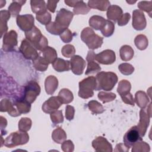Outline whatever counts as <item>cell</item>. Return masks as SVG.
I'll list each match as a JSON object with an SVG mask.
<instances>
[{"label":"cell","mask_w":152,"mask_h":152,"mask_svg":"<svg viewBox=\"0 0 152 152\" xmlns=\"http://www.w3.org/2000/svg\"><path fill=\"white\" fill-rule=\"evenodd\" d=\"M74 14L71 11L61 8L58 11L55 21H50L46 26V30L52 34L60 35L69 26Z\"/></svg>","instance_id":"cell-1"},{"label":"cell","mask_w":152,"mask_h":152,"mask_svg":"<svg viewBox=\"0 0 152 152\" xmlns=\"http://www.w3.org/2000/svg\"><path fill=\"white\" fill-rule=\"evenodd\" d=\"M96 87L95 90H103L106 91L112 90L118 82V77L113 72L101 71L96 77Z\"/></svg>","instance_id":"cell-2"},{"label":"cell","mask_w":152,"mask_h":152,"mask_svg":"<svg viewBox=\"0 0 152 152\" xmlns=\"http://www.w3.org/2000/svg\"><path fill=\"white\" fill-rule=\"evenodd\" d=\"M25 36L38 50L43 51L48 46V41L45 36L42 35L40 30L36 26H34L30 30L25 32Z\"/></svg>","instance_id":"cell-3"},{"label":"cell","mask_w":152,"mask_h":152,"mask_svg":"<svg viewBox=\"0 0 152 152\" xmlns=\"http://www.w3.org/2000/svg\"><path fill=\"white\" fill-rule=\"evenodd\" d=\"M81 39L90 49H96L100 48L103 42V38L95 34L93 28H84L81 33Z\"/></svg>","instance_id":"cell-4"},{"label":"cell","mask_w":152,"mask_h":152,"mask_svg":"<svg viewBox=\"0 0 152 152\" xmlns=\"http://www.w3.org/2000/svg\"><path fill=\"white\" fill-rule=\"evenodd\" d=\"M96 87V77L89 76L83 79L79 83L78 96L81 98L87 99L94 95V90Z\"/></svg>","instance_id":"cell-5"},{"label":"cell","mask_w":152,"mask_h":152,"mask_svg":"<svg viewBox=\"0 0 152 152\" xmlns=\"http://www.w3.org/2000/svg\"><path fill=\"white\" fill-rule=\"evenodd\" d=\"M29 140V135L27 132L21 131L12 132L4 141V144L8 148H13L17 145L26 144Z\"/></svg>","instance_id":"cell-6"},{"label":"cell","mask_w":152,"mask_h":152,"mask_svg":"<svg viewBox=\"0 0 152 152\" xmlns=\"http://www.w3.org/2000/svg\"><path fill=\"white\" fill-rule=\"evenodd\" d=\"M151 103L150 102L147 107L141 109L140 112V121L137 126L141 137H144L146 133L147 128L150 124L151 117Z\"/></svg>","instance_id":"cell-7"},{"label":"cell","mask_w":152,"mask_h":152,"mask_svg":"<svg viewBox=\"0 0 152 152\" xmlns=\"http://www.w3.org/2000/svg\"><path fill=\"white\" fill-rule=\"evenodd\" d=\"M40 93V87L39 84L36 81L31 80L24 87L23 99L31 104L34 102Z\"/></svg>","instance_id":"cell-8"},{"label":"cell","mask_w":152,"mask_h":152,"mask_svg":"<svg viewBox=\"0 0 152 152\" xmlns=\"http://www.w3.org/2000/svg\"><path fill=\"white\" fill-rule=\"evenodd\" d=\"M19 50L24 57L27 59L33 61L39 55L37 49L26 39H24L21 42Z\"/></svg>","instance_id":"cell-9"},{"label":"cell","mask_w":152,"mask_h":152,"mask_svg":"<svg viewBox=\"0 0 152 152\" xmlns=\"http://www.w3.org/2000/svg\"><path fill=\"white\" fill-rule=\"evenodd\" d=\"M17 33L15 30H10L6 33L3 37L2 50L5 52L12 50L18 45Z\"/></svg>","instance_id":"cell-10"},{"label":"cell","mask_w":152,"mask_h":152,"mask_svg":"<svg viewBox=\"0 0 152 152\" xmlns=\"http://www.w3.org/2000/svg\"><path fill=\"white\" fill-rule=\"evenodd\" d=\"M16 22L19 28L25 32L30 30L34 26V18L31 14L19 15L17 17Z\"/></svg>","instance_id":"cell-11"},{"label":"cell","mask_w":152,"mask_h":152,"mask_svg":"<svg viewBox=\"0 0 152 152\" xmlns=\"http://www.w3.org/2000/svg\"><path fill=\"white\" fill-rule=\"evenodd\" d=\"M137 126H132L124 135V144L129 147H131L137 142L142 140Z\"/></svg>","instance_id":"cell-12"},{"label":"cell","mask_w":152,"mask_h":152,"mask_svg":"<svg viewBox=\"0 0 152 152\" xmlns=\"http://www.w3.org/2000/svg\"><path fill=\"white\" fill-rule=\"evenodd\" d=\"M95 60L103 65H110L115 62L116 55L114 51L110 49H106L95 55Z\"/></svg>","instance_id":"cell-13"},{"label":"cell","mask_w":152,"mask_h":152,"mask_svg":"<svg viewBox=\"0 0 152 152\" xmlns=\"http://www.w3.org/2000/svg\"><path fill=\"white\" fill-rule=\"evenodd\" d=\"M132 27L137 30H142L147 26V21L144 12L140 10L132 12Z\"/></svg>","instance_id":"cell-14"},{"label":"cell","mask_w":152,"mask_h":152,"mask_svg":"<svg viewBox=\"0 0 152 152\" xmlns=\"http://www.w3.org/2000/svg\"><path fill=\"white\" fill-rule=\"evenodd\" d=\"M69 61L71 69L72 72L77 75H81L86 65L85 60L79 55H74L71 58Z\"/></svg>","instance_id":"cell-15"},{"label":"cell","mask_w":152,"mask_h":152,"mask_svg":"<svg viewBox=\"0 0 152 152\" xmlns=\"http://www.w3.org/2000/svg\"><path fill=\"white\" fill-rule=\"evenodd\" d=\"M92 147L96 151L99 152H112V145L104 137H97L92 141Z\"/></svg>","instance_id":"cell-16"},{"label":"cell","mask_w":152,"mask_h":152,"mask_svg":"<svg viewBox=\"0 0 152 152\" xmlns=\"http://www.w3.org/2000/svg\"><path fill=\"white\" fill-rule=\"evenodd\" d=\"M96 53L93 50H89L87 55L86 60L87 61V68L85 74L89 75L99 72L101 70V67L98 63L95 62Z\"/></svg>","instance_id":"cell-17"},{"label":"cell","mask_w":152,"mask_h":152,"mask_svg":"<svg viewBox=\"0 0 152 152\" xmlns=\"http://www.w3.org/2000/svg\"><path fill=\"white\" fill-rule=\"evenodd\" d=\"M62 104V103L58 96H52L44 102L42 105V110L46 113H51L57 110Z\"/></svg>","instance_id":"cell-18"},{"label":"cell","mask_w":152,"mask_h":152,"mask_svg":"<svg viewBox=\"0 0 152 152\" xmlns=\"http://www.w3.org/2000/svg\"><path fill=\"white\" fill-rule=\"evenodd\" d=\"M14 106V104H12L9 99H3L0 103V110L2 112H7L12 117L20 116L21 114Z\"/></svg>","instance_id":"cell-19"},{"label":"cell","mask_w":152,"mask_h":152,"mask_svg":"<svg viewBox=\"0 0 152 152\" xmlns=\"http://www.w3.org/2000/svg\"><path fill=\"white\" fill-rule=\"evenodd\" d=\"M58 86V80L54 75H49L45 81V91L48 94H53Z\"/></svg>","instance_id":"cell-20"},{"label":"cell","mask_w":152,"mask_h":152,"mask_svg":"<svg viewBox=\"0 0 152 152\" xmlns=\"http://www.w3.org/2000/svg\"><path fill=\"white\" fill-rule=\"evenodd\" d=\"M122 8L116 5H110L107 10L106 15L109 20L117 21L122 15Z\"/></svg>","instance_id":"cell-21"},{"label":"cell","mask_w":152,"mask_h":152,"mask_svg":"<svg viewBox=\"0 0 152 152\" xmlns=\"http://www.w3.org/2000/svg\"><path fill=\"white\" fill-rule=\"evenodd\" d=\"M11 14L7 10H1L0 12V33L1 37L3 34L7 33L8 26L7 21L10 18Z\"/></svg>","instance_id":"cell-22"},{"label":"cell","mask_w":152,"mask_h":152,"mask_svg":"<svg viewBox=\"0 0 152 152\" xmlns=\"http://www.w3.org/2000/svg\"><path fill=\"white\" fill-rule=\"evenodd\" d=\"M52 64L54 69L58 72L68 71L71 69L70 61L61 58H57Z\"/></svg>","instance_id":"cell-23"},{"label":"cell","mask_w":152,"mask_h":152,"mask_svg":"<svg viewBox=\"0 0 152 152\" xmlns=\"http://www.w3.org/2000/svg\"><path fill=\"white\" fill-rule=\"evenodd\" d=\"M88 7L90 8L97 9L102 11L107 10L110 6V2L107 0H90L88 1Z\"/></svg>","instance_id":"cell-24"},{"label":"cell","mask_w":152,"mask_h":152,"mask_svg":"<svg viewBox=\"0 0 152 152\" xmlns=\"http://www.w3.org/2000/svg\"><path fill=\"white\" fill-rule=\"evenodd\" d=\"M149 100L148 96L143 91H138L135 94L134 101L136 102L137 106L141 109H144L147 107L150 101Z\"/></svg>","instance_id":"cell-25"},{"label":"cell","mask_w":152,"mask_h":152,"mask_svg":"<svg viewBox=\"0 0 152 152\" xmlns=\"http://www.w3.org/2000/svg\"><path fill=\"white\" fill-rule=\"evenodd\" d=\"M106 19L102 16L99 15H93L89 19V25L90 26L96 30H101L106 23Z\"/></svg>","instance_id":"cell-26"},{"label":"cell","mask_w":152,"mask_h":152,"mask_svg":"<svg viewBox=\"0 0 152 152\" xmlns=\"http://www.w3.org/2000/svg\"><path fill=\"white\" fill-rule=\"evenodd\" d=\"M31 8L33 12L36 14H40L46 11V5L44 1H30Z\"/></svg>","instance_id":"cell-27"},{"label":"cell","mask_w":152,"mask_h":152,"mask_svg":"<svg viewBox=\"0 0 152 152\" xmlns=\"http://www.w3.org/2000/svg\"><path fill=\"white\" fill-rule=\"evenodd\" d=\"M119 54L121 59L124 61H128L132 59L134 52L133 49L129 45L122 46L119 50Z\"/></svg>","instance_id":"cell-28"},{"label":"cell","mask_w":152,"mask_h":152,"mask_svg":"<svg viewBox=\"0 0 152 152\" xmlns=\"http://www.w3.org/2000/svg\"><path fill=\"white\" fill-rule=\"evenodd\" d=\"M42 53L43 55L42 56L49 64H52L57 58L56 50L50 46H47L43 51H42Z\"/></svg>","instance_id":"cell-29"},{"label":"cell","mask_w":152,"mask_h":152,"mask_svg":"<svg viewBox=\"0 0 152 152\" xmlns=\"http://www.w3.org/2000/svg\"><path fill=\"white\" fill-rule=\"evenodd\" d=\"M26 1H13L8 7V11L12 17H15L19 15L21 7L26 3Z\"/></svg>","instance_id":"cell-30"},{"label":"cell","mask_w":152,"mask_h":152,"mask_svg":"<svg viewBox=\"0 0 152 152\" xmlns=\"http://www.w3.org/2000/svg\"><path fill=\"white\" fill-rule=\"evenodd\" d=\"M49 64L46 61V60L43 56L40 55L33 61V67L37 71L40 72L45 71L48 69Z\"/></svg>","instance_id":"cell-31"},{"label":"cell","mask_w":152,"mask_h":152,"mask_svg":"<svg viewBox=\"0 0 152 152\" xmlns=\"http://www.w3.org/2000/svg\"><path fill=\"white\" fill-rule=\"evenodd\" d=\"M58 97L62 104H68L74 99L72 93L68 88H62L58 93Z\"/></svg>","instance_id":"cell-32"},{"label":"cell","mask_w":152,"mask_h":152,"mask_svg":"<svg viewBox=\"0 0 152 152\" xmlns=\"http://www.w3.org/2000/svg\"><path fill=\"white\" fill-rule=\"evenodd\" d=\"M52 140L58 144H62L66 138V134L65 131L61 127L55 129L52 133Z\"/></svg>","instance_id":"cell-33"},{"label":"cell","mask_w":152,"mask_h":152,"mask_svg":"<svg viewBox=\"0 0 152 152\" xmlns=\"http://www.w3.org/2000/svg\"><path fill=\"white\" fill-rule=\"evenodd\" d=\"M14 105L16 107L17 109L21 115L23 113L26 114L28 113L31 109L30 103L26 102L24 99L16 101L14 102Z\"/></svg>","instance_id":"cell-34"},{"label":"cell","mask_w":152,"mask_h":152,"mask_svg":"<svg viewBox=\"0 0 152 152\" xmlns=\"http://www.w3.org/2000/svg\"><path fill=\"white\" fill-rule=\"evenodd\" d=\"M90 11V8L83 1H78L75 7H74L73 14L75 15H85Z\"/></svg>","instance_id":"cell-35"},{"label":"cell","mask_w":152,"mask_h":152,"mask_svg":"<svg viewBox=\"0 0 152 152\" xmlns=\"http://www.w3.org/2000/svg\"><path fill=\"white\" fill-rule=\"evenodd\" d=\"M134 43L138 49L142 50L147 48L148 45V40L145 35L139 34L135 37Z\"/></svg>","instance_id":"cell-36"},{"label":"cell","mask_w":152,"mask_h":152,"mask_svg":"<svg viewBox=\"0 0 152 152\" xmlns=\"http://www.w3.org/2000/svg\"><path fill=\"white\" fill-rule=\"evenodd\" d=\"M115 30V24L109 20H106L103 27L101 28L100 31L104 37L111 36Z\"/></svg>","instance_id":"cell-37"},{"label":"cell","mask_w":152,"mask_h":152,"mask_svg":"<svg viewBox=\"0 0 152 152\" xmlns=\"http://www.w3.org/2000/svg\"><path fill=\"white\" fill-rule=\"evenodd\" d=\"M131 88V83L126 80H122L119 82L117 91L120 94V96H122L129 93Z\"/></svg>","instance_id":"cell-38"},{"label":"cell","mask_w":152,"mask_h":152,"mask_svg":"<svg viewBox=\"0 0 152 152\" xmlns=\"http://www.w3.org/2000/svg\"><path fill=\"white\" fill-rule=\"evenodd\" d=\"M87 105L90 110H91L93 114H101L104 111L102 104L96 100H93L90 101Z\"/></svg>","instance_id":"cell-39"},{"label":"cell","mask_w":152,"mask_h":152,"mask_svg":"<svg viewBox=\"0 0 152 152\" xmlns=\"http://www.w3.org/2000/svg\"><path fill=\"white\" fill-rule=\"evenodd\" d=\"M132 147V152H148L150 151V145L142 140L137 142Z\"/></svg>","instance_id":"cell-40"},{"label":"cell","mask_w":152,"mask_h":152,"mask_svg":"<svg viewBox=\"0 0 152 152\" xmlns=\"http://www.w3.org/2000/svg\"><path fill=\"white\" fill-rule=\"evenodd\" d=\"M31 120L28 118H22L18 122V129L23 132H27L31 126Z\"/></svg>","instance_id":"cell-41"},{"label":"cell","mask_w":152,"mask_h":152,"mask_svg":"<svg viewBox=\"0 0 152 152\" xmlns=\"http://www.w3.org/2000/svg\"><path fill=\"white\" fill-rule=\"evenodd\" d=\"M116 96L115 93L112 92L100 91L98 94V98L103 103H106L109 102H112L115 99Z\"/></svg>","instance_id":"cell-42"},{"label":"cell","mask_w":152,"mask_h":152,"mask_svg":"<svg viewBox=\"0 0 152 152\" xmlns=\"http://www.w3.org/2000/svg\"><path fill=\"white\" fill-rule=\"evenodd\" d=\"M36 20L42 24L47 25L51 21V14L48 11H45L40 14L36 15Z\"/></svg>","instance_id":"cell-43"},{"label":"cell","mask_w":152,"mask_h":152,"mask_svg":"<svg viewBox=\"0 0 152 152\" xmlns=\"http://www.w3.org/2000/svg\"><path fill=\"white\" fill-rule=\"evenodd\" d=\"M50 116L51 121L54 125L61 124L64 122V116L62 110H55L50 113Z\"/></svg>","instance_id":"cell-44"},{"label":"cell","mask_w":152,"mask_h":152,"mask_svg":"<svg viewBox=\"0 0 152 152\" xmlns=\"http://www.w3.org/2000/svg\"><path fill=\"white\" fill-rule=\"evenodd\" d=\"M119 71L125 75H129L133 73L134 71V67L130 64L122 63L118 66Z\"/></svg>","instance_id":"cell-45"},{"label":"cell","mask_w":152,"mask_h":152,"mask_svg":"<svg viewBox=\"0 0 152 152\" xmlns=\"http://www.w3.org/2000/svg\"><path fill=\"white\" fill-rule=\"evenodd\" d=\"M62 55L66 58H72L75 53V49L72 45L68 44L64 46L61 49Z\"/></svg>","instance_id":"cell-46"},{"label":"cell","mask_w":152,"mask_h":152,"mask_svg":"<svg viewBox=\"0 0 152 152\" xmlns=\"http://www.w3.org/2000/svg\"><path fill=\"white\" fill-rule=\"evenodd\" d=\"M140 10L144 11L147 12L149 16L151 17V11H152V2L151 1H140L138 3L137 5Z\"/></svg>","instance_id":"cell-47"},{"label":"cell","mask_w":152,"mask_h":152,"mask_svg":"<svg viewBox=\"0 0 152 152\" xmlns=\"http://www.w3.org/2000/svg\"><path fill=\"white\" fill-rule=\"evenodd\" d=\"M59 36L61 39L64 43H69L71 42L73 38V34L68 28L65 30Z\"/></svg>","instance_id":"cell-48"},{"label":"cell","mask_w":152,"mask_h":152,"mask_svg":"<svg viewBox=\"0 0 152 152\" xmlns=\"http://www.w3.org/2000/svg\"><path fill=\"white\" fill-rule=\"evenodd\" d=\"M61 149L64 152H72L74 150V145L72 141L69 140L64 141L62 143Z\"/></svg>","instance_id":"cell-49"},{"label":"cell","mask_w":152,"mask_h":152,"mask_svg":"<svg viewBox=\"0 0 152 152\" xmlns=\"http://www.w3.org/2000/svg\"><path fill=\"white\" fill-rule=\"evenodd\" d=\"M130 18H131V15L129 13L126 12L125 14H122V15L121 16V17L117 21L118 26H123L127 24V23L129 22Z\"/></svg>","instance_id":"cell-50"},{"label":"cell","mask_w":152,"mask_h":152,"mask_svg":"<svg viewBox=\"0 0 152 152\" xmlns=\"http://www.w3.org/2000/svg\"><path fill=\"white\" fill-rule=\"evenodd\" d=\"M75 109L73 106L70 105H66L65 107V117L67 120L71 121L74 117Z\"/></svg>","instance_id":"cell-51"},{"label":"cell","mask_w":152,"mask_h":152,"mask_svg":"<svg viewBox=\"0 0 152 152\" xmlns=\"http://www.w3.org/2000/svg\"><path fill=\"white\" fill-rule=\"evenodd\" d=\"M121 97L122 101L125 103L128 104H130V105H132V106H134L135 101H134V99L133 98V96H132V94L130 93V92L126 94L121 96Z\"/></svg>","instance_id":"cell-52"},{"label":"cell","mask_w":152,"mask_h":152,"mask_svg":"<svg viewBox=\"0 0 152 152\" xmlns=\"http://www.w3.org/2000/svg\"><path fill=\"white\" fill-rule=\"evenodd\" d=\"M58 2H59L58 1H50V0L48 1L47 5H46L47 9L51 12H53V13L55 12L56 8V5Z\"/></svg>","instance_id":"cell-53"},{"label":"cell","mask_w":152,"mask_h":152,"mask_svg":"<svg viewBox=\"0 0 152 152\" xmlns=\"http://www.w3.org/2000/svg\"><path fill=\"white\" fill-rule=\"evenodd\" d=\"M129 147H128L127 145H126L125 144H122V143H119L118 144L116 147H115V149L114 150L115 151H124V152H126L128 151L129 150Z\"/></svg>","instance_id":"cell-54"},{"label":"cell","mask_w":152,"mask_h":152,"mask_svg":"<svg viewBox=\"0 0 152 152\" xmlns=\"http://www.w3.org/2000/svg\"><path fill=\"white\" fill-rule=\"evenodd\" d=\"M64 2L68 6L71 7H75V6L77 4L78 1H77V0H71H71H65Z\"/></svg>","instance_id":"cell-55"},{"label":"cell","mask_w":152,"mask_h":152,"mask_svg":"<svg viewBox=\"0 0 152 152\" xmlns=\"http://www.w3.org/2000/svg\"><path fill=\"white\" fill-rule=\"evenodd\" d=\"M7 125V122L5 118H4L3 116H1V131H2L3 129H4Z\"/></svg>","instance_id":"cell-56"},{"label":"cell","mask_w":152,"mask_h":152,"mask_svg":"<svg viewBox=\"0 0 152 152\" xmlns=\"http://www.w3.org/2000/svg\"><path fill=\"white\" fill-rule=\"evenodd\" d=\"M136 1H134V2H129V1H126V2H128V3H129V4H134V3H135Z\"/></svg>","instance_id":"cell-57"}]
</instances>
